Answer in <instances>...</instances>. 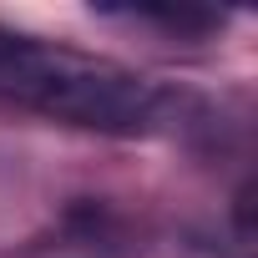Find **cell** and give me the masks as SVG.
I'll use <instances>...</instances> for the list:
<instances>
[{"label":"cell","instance_id":"cell-1","mask_svg":"<svg viewBox=\"0 0 258 258\" xmlns=\"http://www.w3.org/2000/svg\"><path fill=\"white\" fill-rule=\"evenodd\" d=\"M0 96L41 116L116 137L152 132L167 116V91L132 66L21 31H0Z\"/></svg>","mask_w":258,"mask_h":258}]
</instances>
